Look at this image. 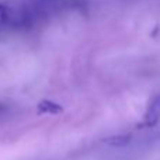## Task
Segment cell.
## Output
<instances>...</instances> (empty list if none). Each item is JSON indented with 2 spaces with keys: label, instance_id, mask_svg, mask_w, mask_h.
Instances as JSON below:
<instances>
[{
  "label": "cell",
  "instance_id": "obj_2",
  "mask_svg": "<svg viewBox=\"0 0 160 160\" xmlns=\"http://www.w3.org/2000/svg\"><path fill=\"white\" fill-rule=\"evenodd\" d=\"M38 110L39 112L51 114V115H56V114L63 112V107L55 101H51V100H42L38 104Z\"/></svg>",
  "mask_w": 160,
  "mask_h": 160
},
{
  "label": "cell",
  "instance_id": "obj_4",
  "mask_svg": "<svg viewBox=\"0 0 160 160\" xmlns=\"http://www.w3.org/2000/svg\"><path fill=\"white\" fill-rule=\"evenodd\" d=\"M8 21H10V11L4 4L0 3V31L8 24Z\"/></svg>",
  "mask_w": 160,
  "mask_h": 160
},
{
  "label": "cell",
  "instance_id": "obj_1",
  "mask_svg": "<svg viewBox=\"0 0 160 160\" xmlns=\"http://www.w3.org/2000/svg\"><path fill=\"white\" fill-rule=\"evenodd\" d=\"M160 118V94L156 96L155 98L152 100V102L149 104L146 110V114H145V119L143 124L146 127H153L156 122L159 121Z\"/></svg>",
  "mask_w": 160,
  "mask_h": 160
},
{
  "label": "cell",
  "instance_id": "obj_5",
  "mask_svg": "<svg viewBox=\"0 0 160 160\" xmlns=\"http://www.w3.org/2000/svg\"><path fill=\"white\" fill-rule=\"evenodd\" d=\"M0 108H2V104H0Z\"/></svg>",
  "mask_w": 160,
  "mask_h": 160
},
{
  "label": "cell",
  "instance_id": "obj_3",
  "mask_svg": "<svg viewBox=\"0 0 160 160\" xmlns=\"http://www.w3.org/2000/svg\"><path fill=\"white\" fill-rule=\"evenodd\" d=\"M132 139L131 135H114V136H110V138L105 139V143L110 145V146H114V148H124V146H128Z\"/></svg>",
  "mask_w": 160,
  "mask_h": 160
}]
</instances>
